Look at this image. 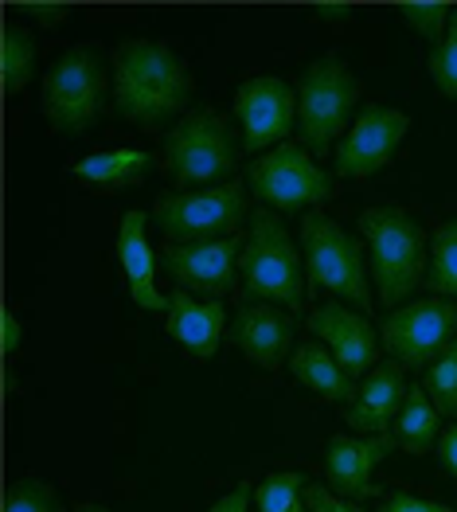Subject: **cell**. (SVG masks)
<instances>
[{"instance_id": "obj_1", "label": "cell", "mask_w": 457, "mask_h": 512, "mask_svg": "<svg viewBox=\"0 0 457 512\" xmlns=\"http://www.w3.org/2000/svg\"><path fill=\"white\" fill-rule=\"evenodd\" d=\"M192 98L188 63L157 40H125L114 47V110L141 129H161L184 114Z\"/></svg>"}, {"instance_id": "obj_2", "label": "cell", "mask_w": 457, "mask_h": 512, "mask_svg": "<svg viewBox=\"0 0 457 512\" xmlns=\"http://www.w3.org/2000/svg\"><path fill=\"white\" fill-rule=\"evenodd\" d=\"M243 137L231 129V122L215 110H188L176 126L165 133L161 165L176 188H215L227 184L239 169Z\"/></svg>"}, {"instance_id": "obj_3", "label": "cell", "mask_w": 457, "mask_h": 512, "mask_svg": "<svg viewBox=\"0 0 457 512\" xmlns=\"http://www.w3.org/2000/svg\"><path fill=\"white\" fill-rule=\"evenodd\" d=\"M239 274L254 301L282 305L286 313H297L305 305V262L293 247L290 231L270 208L250 215V235L239 255Z\"/></svg>"}, {"instance_id": "obj_4", "label": "cell", "mask_w": 457, "mask_h": 512, "mask_svg": "<svg viewBox=\"0 0 457 512\" xmlns=\"http://www.w3.org/2000/svg\"><path fill=\"white\" fill-rule=\"evenodd\" d=\"M360 231L372 251L375 294L383 305H399L426 278V231L399 208H368L360 212Z\"/></svg>"}, {"instance_id": "obj_5", "label": "cell", "mask_w": 457, "mask_h": 512, "mask_svg": "<svg viewBox=\"0 0 457 512\" xmlns=\"http://www.w3.org/2000/svg\"><path fill=\"white\" fill-rule=\"evenodd\" d=\"M360 102V83L344 59L321 55L297 83V137L313 157L333 153V141L348 129Z\"/></svg>"}, {"instance_id": "obj_6", "label": "cell", "mask_w": 457, "mask_h": 512, "mask_svg": "<svg viewBox=\"0 0 457 512\" xmlns=\"http://www.w3.org/2000/svg\"><path fill=\"white\" fill-rule=\"evenodd\" d=\"M301 255L313 286L329 290L340 301H352L356 309H372L364 243L348 235L336 219H329L325 212H309L301 219Z\"/></svg>"}, {"instance_id": "obj_7", "label": "cell", "mask_w": 457, "mask_h": 512, "mask_svg": "<svg viewBox=\"0 0 457 512\" xmlns=\"http://www.w3.org/2000/svg\"><path fill=\"white\" fill-rule=\"evenodd\" d=\"M247 215V184L227 180L204 192H161L153 204V219L165 231L168 243H215L231 239Z\"/></svg>"}, {"instance_id": "obj_8", "label": "cell", "mask_w": 457, "mask_h": 512, "mask_svg": "<svg viewBox=\"0 0 457 512\" xmlns=\"http://www.w3.org/2000/svg\"><path fill=\"white\" fill-rule=\"evenodd\" d=\"M106 106V67L94 47L63 51L43 75V114L59 133H83L102 118Z\"/></svg>"}, {"instance_id": "obj_9", "label": "cell", "mask_w": 457, "mask_h": 512, "mask_svg": "<svg viewBox=\"0 0 457 512\" xmlns=\"http://www.w3.org/2000/svg\"><path fill=\"white\" fill-rule=\"evenodd\" d=\"M247 184L254 200H262L274 212H301V208H317L333 196V176L317 169V161L309 157L305 145L286 141L270 153H262L258 161L247 165Z\"/></svg>"}, {"instance_id": "obj_10", "label": "cell", "mask_w": 457, "mask_h": 512, "mask_svg": "<svg viewBox=\"0 0 457 512\" xmlns=\"http://www.w3.org/2000/svg\"><path fill=\"white\" fill-rule=\"evenodd\" d=\"M454 333L457 301L450 298L411 301L379 325V341L403 368H430L442 356V348L454 344Z\"/></svg>"}, {"instance_id": "obj_11", "label": "cell", "mask_w": 457, "mask_h": 512, "mask_svg": "<svg viewBox=\"0 0 457 512\" xmlns=\"http://www.w3.org/2000/svg\"><path fill=\"white\" fill-rule=\"evenodd\" d=\"M235 118L247 153L278 149L297 126V90L278 75H254L235 90Z\"/></svg>"}, {"instance_id": "obj_12", "label": "cell", "mask_w": 457, "mask_h": 512, "mask_svg": "<svg viewBox=\"0 0 457 512\" xmlns=\"http://www.w3.org/2000/svg\"><path fill=\"white\" fill-rule=\"evenodd\" d=\"M411 129V118L403 110H391V106H364L356 114L352 129L344 133L340 149H336L333 165L336 176H348V180H360V176H372L379 172L403 145Z\"/></svg>"}, {"instance_id": "obj_13", "label": "cell", "mask_w": 457, "mask_h": 512, "mask_svg": "<svg viewBox=\"0 0 457 512\" xmlns=\"http://www.w3.org/2000/svg\"><path fill=\"white\" fill-rule=\"evenodd\" d=\"M239 255H243V239L231 235V239L188 243V247L168 243L161 251V262L180 290L208 294V301H219V294H231L239 282Z\"/></svg>"}, {"instance_id": "obj_14", "label": "cell", "mask_w": 457, "mask_h": 512, "mask_svg": "<svg viewBox=\"0 0 457 512\" xmlns=\"http://www.w3.org/2000/svg\"><path fill=\"white\" fill-rule=\"evenodd\" d=\"M309 333L321 337L325 348L336 356V364L356 380V376H368L379 360V333L372 329L368 317L344 309L340 301H329L321 309L309 313Z\"/></svg>"}, {"instance_id": "obj_15", "label": "cell", "mask_w": 457, "mask_h": 512, "mask_svg": "<svg viewBox=\"0 0 457 512\" xmlns=\"http://www.w3.org/2000/svg\"><path fill=\"white\" fill-rule=\"evenodd\" d=\"M399 442L391 434H364V438H329V454H325V477L333 485V493L348 501H368L379 493L375 485V466L395 450Z\"/></svg>"}, {"instance_id": "obj_16", "label": "cell", "mask_w": 457, "mask_h": 512, "mask_svg": "<svg viewBox=\"0 0 457 512\" xmlns=\"http://www.w3.org/2000/svg\"><path fill=\"white\" fill-rule=\"evenodd\" d=\"M231 344L247 356L250 364L278 372L290 356L293 344V317L282 313L270 301H243L235 321H231Z\"/></svg>"}, {"instance_id": "obj_17", "label": "cell", "mask_w": 457, "mask_h": 512, "mask_svg": "<svg viewBox=\"0 0 457 512\" xmlns=\"http://www.w3.org/2000/svg\"><path fill=\"white\" fill-rule=\"evenodd\" d=\"M407 399V380H403V364L399 360H383L364 376V384L356 387L352 403H348V427L360 434H387V427L399 419Z\"/></svg>"}, {"instance_id": "obj_18", "label": "cell", "mask_w": 457, "mask_h": 512, "mask_svg": "<svg viewBox=\"0 0 457 512\" xmlns=\"http://www.w3.org/2000/svg\"><path fill=\"white\" fill-rule=\"evenodd\" d=\"M168 337L180 344L184 352H192V360H211L223 341V325H227V309L223 301H196L188 290L168 294Z\"/></svg>"}, {"instance_id": "obj_19", "label": "cell", "mask_w": 457, "mask_h": 512, "mask_svg": "<svg viewBox=\"0 0 457 512\" xmlns=\"http://www.w3.org/2000/svg\"><path fill=\"white\" fill-rule=\"evenodd\" d=\"M145 212H125L118 223V262L125 270V282H129V294L141 309H153L161 313L168 309V298L157 290V262H153V247L145 239Z\"/></svg>"}, {"instance_id": "obj_20", "label": "cell", "mask_w": 457, "mask_h": 512, "mask_svg": "<svg viewBox=\"0 0 457 512\" xmlns=\"http://www.w3.org/2000/svg\"><path fill=\"white\" fill-rule=\"evenodd\" d=\"M290 372L297 384H305L313 395L329 399V403H348L356 395V380L336 364V356L317 341H305L290 356Z\"/></svg>"}, {"instance_id": "obj_21", "label": "cell", "mask_w": 457, "mask_h": 512, "mask_svg": "<svg viewBox=\"0 0 457 512\" xmlns=\"http://www.w3.org/2000/svg\"><path fill=\"white\" fill-rule=\"evenodd\" d=\"M149 169H153V157L145 149H110V153H94V157L75 161V176L90 188H106V192L141 184Z\"/></svg>"}, {"instance_id": "obj_22", "label": "cell", "mask_w": 457, "mask_h": 512, "mask_svg": "<svg viewBox=\"0 0 457 512\" xmlns=\"http://www.w3.org/2000/svg\"><path fill=\"white\" fill-rule=\"evenodd\" d=\"M391 438H395L407 454H430V450H434V442H438L442 434H438V411H434L426 387H407L403 411H399V419L391 423Z\"/></svg>"}, {"instance_id": "obj_23", "label": "cell", "mask_w": 457, "mask_h": 512, "mask_svg": "<svg viewBox=\"0 0 457 512\" xmlns=\"http://www.w3.org/2000/svg\"><path fill=\"white\" fill-rule=\"evenodd\" d=\"M36 75V36L24 24H4L0 36V86L4 94H20Z\"/></svg>"}, {"instance_id": "obj_24", "label": "cell", "mask_w": 457, "mask_h": 512, "mask_svg": "<svg viewBox=\"0 0 457 512\" xmlns=\"http://www.w3.org/2000/svg\"><path fill=\"white\" fill-rule=\"evenodd\" d=\"M426 286L434 294H446L450 301H457V219L442 223L434 231V251H430Z\"/></svg>"}, {"instance_id": "obj_25", "label": "cell", "mask_w": 457, "mask_h": 512, "mask_svg": "<svg viewBox=\"0 0 457 512\" xmlns=\"http://www.w3.org/2000/svg\"><path fill=\"white\" fill-rule=\"evenodd\" d=\"M305 485H309L305 473H270L254 489V505H258V512H309Z\"/></svg>"}, {"instance_id": "obj_26", "label": "cell", "mask_w": 457, "mask_h": 512, "mask_svg": "<svg viewBox=\"0 0 457 512\" xmlns=\"http://www.w3.org/2000/svg\"><path fill=\"white\" fill-rule=\"evenodd\" d=\"M426 395L438 415H457V341L442 348V356L426 368Z\"/></svg>"}, {"instance_id": "obj_27", "label": "cell", "mask_w": 457, "mask_h": 512, "mask_svg": "<svg viewBox=\"0 0 457 512\" xmlns=\"http://www.w3.org/2000/svg\"><path fill=\"white\" fill-rule=\"evenodd\" d=\"M4 512H63L59 493L40 477H20L4 493Z\"/></svg>"}, {"instance_id": "obj_28", "label": "cell", "mask_w": 457, "mask_h": 512, "mask_svg": "<svg viewBox=\"0 0 457 512\" xmlns=\"http://www.w3.org/2000/svg\"><path fill=\"white\" fill-rule=\"evenodd\" d=\"M430 79L446 98H457V8L450 12L446 40L430 51Z\"/></svg>"}, {"instance_id": "obj_29", "label": "cell", "mask_w": 457, "mask_h": 512, "mask_svg": "<svg viewBox=\"0 0 457 512\" xmlns=\"http://www.w3.org/2000/svg\"><path fill=\"white\" fill-rule=\"evenodd\" d=\"M403 12V20L415 28L422 40L430 43H442L446 40V28H450V4H403L399 8Z\"/></svg>"}, {"instance_id": "obj_30", "label": "cell", "mask_w": 457, "mask_h": 512, "mask_svg": "<svg viewBox=\"0 0 457 512\" xmlns=\"http://www.w3.org/2000/svg\"><path fill=\"white\" fill-rule=\"evenodd\" d=\"M305 505L309 512H364L360 501H348V497H340L333 489H325V485H305Z\"/></svg>"}, {"instance_id": "obj_31", "label": "cell", "mask_w": 457, "mask_h": 512, "mask_svg": "<svg viewBox=\"0 0 457 512\" xmlns=\"http://www.w3.org/2000/svg\"><path fill=\"white\" fill-rule=\"evenodd\" d=\"M24 12H28V20H36L43 28H59L71 8H67V4H51V0H28Z\"/></svg>"}, {"instance_id": "obj_32", "label": "cell", "mask_w": 457, "mask_h": 512, "mask_svg": "<svg viewBox=\"0 0 457 512\" xmlns=\"http://www.w3.org/2000/svg\"><path fill=\"white\" fill-rule=\"evenodd\" d=\"M375 512H450L438 501H422V497H411V493H391Z\"/></svg>"}, {"instance_id": "obj_33", "label": "cell", "mask_w": 457, "mask_h": 512, "mask_svg": "<svg viewBox=\"0 0 457 512\" xmlns=\"http://www.w3.org/2000/svg\"><path fill=\"white\" fill-rule=\"evenodd\" d=\"M250 501H254V489L243 481V485H235L231 493H223L208 512H250Z\"/></svg>"}, {"instance_id": "obj_34", "label": "cell", "mask_w": 457, "mask_h": 512, "mask_svg": "<svg viewBox=\"0 0 457 512\" xmlns=\"http://www.w3.org/2000/svg\"><path fill=\"white\" fill-rule=\"evenodd\" d=\"M20 341H24V329H20L16 313H12V309H4V313H0V348H4V356H16Z\"/></svg>"}, {"instance_id": "obj_35", "label": "cell", "mask_w": 457, "mask_h": 512, "mask_svg": "<svg viewBox=\"0 0 457 512\" xmlns=\"http://www.w3.org/2000/svg\"><path fill=\"white\" fill-rule=\"evenodd\" d=\"M438 458H442V466L457 477V423L450 430H442V438H438Z\"/></svg>"}, {"instance_id": "obj_36", "label": "cell", "mask_w": 457, "mask_h": 512, "mask_svg": "<svg viewBox=\"0 0 457 512\" xmlns=\"http://www.w3.org/2000/svg\"><path fill=\"white\" fill-rule=\"evenodd\" d=\"M309 12L317 20H329V24H348L352 20V4H313Z\"/></svg>"}, {"instance_id": "obj_37", "label": "cell", "mask_w": 457, "mask_h": 512, "mask_svg": "<svg viewBox=\"0 0 457 512\" xmlns=\"http://www.w3.org/2000/svg\"><path fill=\"white\" fill-rule=\"evenodd\" d=\"M16 391V376L8 372V364H4V395H12Z\"/></svg>"}, {"instance_id": "obj_38", "label": "cell", "mask_w": 457, "mask_h": 512, "mask_svg": "<svg viewBox=\"0 0 457 512\" xmlns=\"http://www.w3.org/2000/svg\"><path fill=\"white\" fill-rule=\"evenodd\" d=\"M75 512H110V509H106V505H79Z\"/></svg>"}]
</instances>
